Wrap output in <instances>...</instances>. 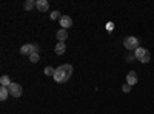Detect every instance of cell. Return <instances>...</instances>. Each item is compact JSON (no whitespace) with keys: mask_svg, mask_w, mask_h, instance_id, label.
<instances>
[{"mask_svg":"<svg viewBox=\"0 0 154 114\" xmlns=\"http://www.w3.org/2000/svg\"><path fill=\"white\" fill-rule=\"evenodd\" d=\"M72 74V65L69 63H65V65H60L59 68H56V72H54V80L57 83H65L68 82V79L71 77Z\"/></svg>","mask_w":154,"mask_h":114,"instance_id":"cell-1","label":"cell"},{"mask_svg":"<svg viewBox=\"0 0 154 114\" xmlns=\"http://www.w3.org/2000/svg\"><path fill=\"white\" fill-rule=\"evenodd\" d=\"M134 56H136V59H137L139 62H142V63H148V62L151 60L149 51H148V49H145V48H142V46H139V48L136 49Z\"/></svg>","mask_w":154,"mask_h":114,"instance_id":"cell-2","label":"cell"},{"mask_svg":"<svg viewBox=\"0 0 154 114\" xmlns=\"http://www.w3.org/2000/svg\"><path fill=\"white\" fill-rule=\"evenodd\" d=\"M123 46L128 49V51H136V49L139 48V39L134 35H128L125 37V40H123Z\"/></svg>","mask_w":154,"mask_h":114,"instance_id":"cell-3","label":"cell"},{"mask_svg":"<svg viewBox=\"0 0 154 114\" xmlns=\"http://www.w3.org/2000/svg\"><path fill=\"white\" fill-rule=\"evenodd\" d=\"M8 90H9V96H12V97H20L22 96V93H23V90H22V86L19 85V83H14L12 82L9 86H8Z\"/></svg>","mask_w":154,"mask_h":114,"instance_id":"cell-4","label":"cell"},{"mask_svg":"<svg viewBox=\"0 0 154 114\" xmlns=\"http://www.w3.org/2000/svg\"><path fill=\"white\" fill-rule=\"evenodd\" d=\"M37 49H38L37 45L26 43V45H23V46L20 48V53H22V56H31L32 53H37Z\"/></svg>","mask_w":154,"mask_h":114,"instance_id":"cell-5","label":"cell"},{"mask_svg":"<svg viewBox=\"0 0 154 114\" xmlns=\"http://www.w3.org/2000/svg\"><path fill=\"white\" fill-rule=\"evenodd\" d=\"M59 22H60L62 29H68V28H71V26H72V20H71V17H69V16H62V19H60Z\"/></svg>","mask_w":154,"mask_h":114,"instance_id":"cell-6","label":"cell"},{"mask_svg":"<svg viewBox=\"0 0 154 114\" xmlns=\"http://www.w3.org/2000/svg\"><path fill=\"white\" fill-rule=\"evenodd\" d=\"M137 82H139V77H137V74H136L134 71H130V72L126 74V83H128V85L134 86Z\"/></svg>","mask_w":154,"mask_h":114,"instance_id":"cell-7","label":"cell"},{"mask_svg":"<svg viewBox=\"0 0 154 114\" xmlns=\"http://www.w3.org/2000/svg\"><path fill=\"white\" fill-rule=\"evenodd\" d=\"M35 8H37L38 11H40V12H46V11L49 9V3L46 2V0H37Z\"/></svg>","mask_w":154,"mask_h":114,"instance_id":"cell-8","label":"cell"},{"mask_svg":"<svg viewBox=\"0 0 154 114\" xmlns=\"http://www.w3.org/2000/svg\"><path fill=\"white\" fill-rule=\"evenodd\" d=\"M54 51H56V54H63V53H65L66 51V45H65V42H59L57 45H56V49H54Z\"/></svg>","mask_w":154,"mask_h":114,"instance_id":"cell-9","label":"cell"},{"mask_svg":"<svg viewBox=\"0 0 154 114\" xmlns=\"http://www.w3.org/2000/svg\"><path fill=\"white\" fill-rule=\"evenodd\" d=\"M66 39H68L66 29H59V31H57V40H59V42H65Z\"/></svg>","mask_w":154,"mask_h":114,"instance_id":"cell-10","label":"cell"},{"mask_svg":"<svg viewBox=\"0 0 154 114\" xmlns=\"http://www.w3.org/2000/svg\"><path fill=\"white\" fill-rule=\"evenodd\" d=\"M9 96V90H8V86H2L0 88V100H6Z\"/></svg>","mask_w":154,"mask_h":114,"instance_id":"cell-11","label":"cell"},{"mask_svg":"<svg viewBox=\"0 0 154 114\" xmlns=\"http://www.w3.org/2000/svg\"><path fill=\"white\" fill-rule=\"evenodd\" d=\"M35 5H37V2H34V0H26V2L23 3V8L26 11H31V9L35 8Z\"/></svg>","mask_w":154,"mask_h":114,"instance_id":"cell-12","label":"cell"},{"mask_svg":"<svg viewBox=\"0 0 154 114\" xmlns=\"http://www.w3.org/2000/svg\"><path fill=\"white\" fill-rule=\"evenodd\" d=\"M0 83H2V86H9L12 82L9 79V75H2V77H0Z\"/></svg>","mask_w":154,"mask_h":114,"instance_id":"cell-13","label":"cell"},{"mask_svg":"<svg viewBox=\"0 0 154 114\" xmlns=\"http://www.w3.org/2000/svg\"><path fill=\"white\" fill-rule=\"evenodd\" d=\"M38 60H40V56H38V53H32V54L29 56V62H32V63H37Z\"/></svg>","mask_w":154,"mask_h":114,"instance_id":"cell-14","label":"cell"},{"mask_svg":"<svg viewBox=\"0 0 154 114\" xmlns=\"http://www.w3.org/2000/svg\"><path fill=\"white\" fill-rule=\"evenodd\" d=\"M43 72H45L46 75H53V77H54V72H56V69H54L53 66H46Z\"/></svg>","mask_w":154,"mask_h":114,"instance_id":"cell-15","label":"cell"},{"mask_svg":"<svg viewBox=\"0 0 154 114\" xmlns=\"http://www.w3.org/2000/svg\"><path fill=\"white\" fill-rule=\"evenodd\" d=\"M60 20L62 19V16H60V12L59 11H53V12H51V20Z\"/></svg>","mask_w":154,"mask_h":114,"instance_id":"cell-16","label":"cell"},{"mask_svg":"<svg viewBox=\"0 0 154 114\" xmlns=\"http://www.w3.org/2000/svg\"><path fill=\"white\" fill-rule=\"evenodd\" d=\"M122 91H123V93H130V91H131V85H128V83L123 85V86H122Z\"/></svg>","mask_w":154,"mask_h":114,"instance_id":"cell-17","label":"cell"},{"mask_svg":"<svg viewBox=\"0 0 154 114\" xmlns=\"http://www.w3.org/2000/svg\"><path fill=\"white\" fill-rule=\"evenodd\" d=\"M133 59H136L134 54H128V56H126V60H133Z\"/></svg>","mask_w":154,"mask_h":114,"instance_id":"cell-18","label":"cell"}]
</instances>
